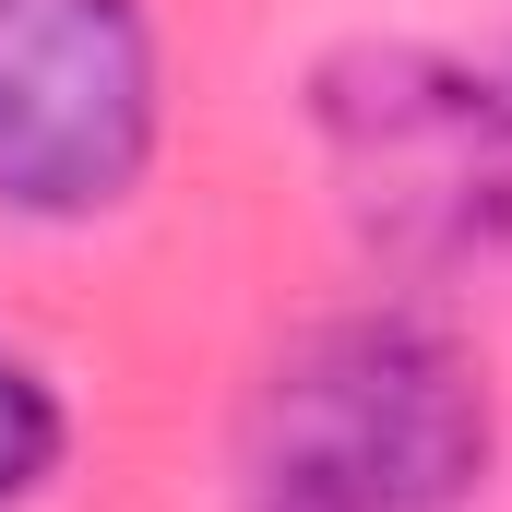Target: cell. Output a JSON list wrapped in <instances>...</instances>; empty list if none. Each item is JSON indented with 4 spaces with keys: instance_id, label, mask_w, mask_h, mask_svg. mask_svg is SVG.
<instances>
[{
    "instance_id": "obj_1",
    "label": "cell",
    "mask_w": 512,
    "mask_h": 512,
    "mask_svg": "<svg viewBox=\"0 0 512 512\" xmlns=\"http://www.w3.org/2000/svg\"><path fill=\"white\" fill-rule=\"evenodd\" d=\"M501 393L477 346L405 298H346L274 334L227 417L239 512H489Z\"/></svg>"
},
{
    "instance_id": "obj_2",
    "label": "cell",
    "mask_w": 512,
    "mask_h": 512,
    "mask_svg": "<svg viewBox=\"0 0 512 512\" xmlns=\"http://www.w3.org/2000/svg\"><path fill=\"white\" fill-rule=\"evenodd\" d=\"M310 143L334 215L417 286L512 274V84L429 36H346L310 60Z\"/></svg>"
},
{
    "instance_id": "obj_3",
    "label": "cell",
    "mask_w": 512,
    "mask_h": 512,
    "mask_svg": "<svg viewBox=\"0 0 512 512\" xmlns=\"http://www.w3.org/2000/svg\"><path fill=\"white\" fill-rule=\"evenodd\" d=\"M167 155L143 0H0V227H108Z\"/></svg>"
},
{
    "instance_id": "obj_4",
    "label": "cell",
    "mask_w": 512,
    "mask_h": 512,
    "mask_svg": "<svg viewBox=\"0 0 512 512\" xmlns=\"http://www.w3.org/2000/svg\"><path fill=\"white\" fill-rule=\"evenodd\" d=\"M60 465H72V393L48 382V358H24L0 334V512L48 501Z\"/></svg>"
},
{
    "instance_id": "obj_5",
    "label": "cell",
    "mask_w": 512,
    "mask_h": 512,
    "mask_svg": "<svg viewBox=\"0 0 512 512\" xmlns=\"http://www.w3.org/2000/svg\"><path fill=\"white\" fill-rule=\"evenodd\" d=\"M501 84H512V60H501Z\"/></svg>"
}]
</instances>
